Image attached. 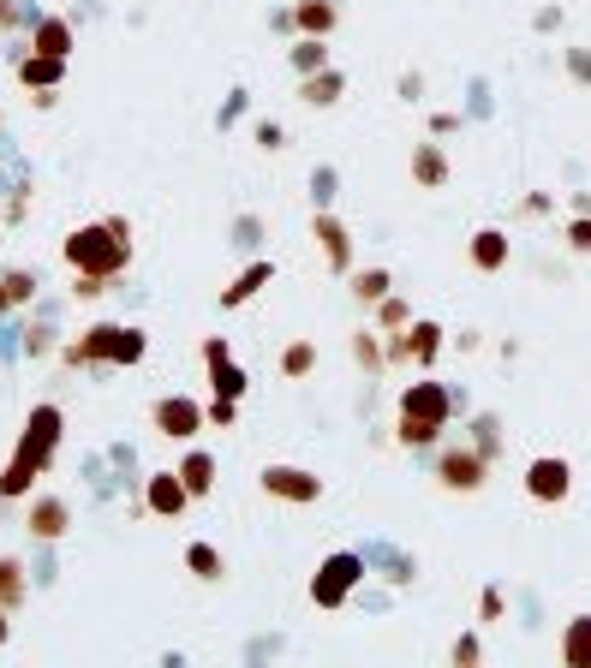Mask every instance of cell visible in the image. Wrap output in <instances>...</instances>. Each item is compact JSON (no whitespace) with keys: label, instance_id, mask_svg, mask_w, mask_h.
Returning <instances> with one entry per match:
<instances>
[{"label":"cell","instance_id":"obj_1","mask_svg":"<svg viewBox=\"0 0 591 668\" xmlns=\"http://www.w3.org/2000/svg\"><path fill=\"white\" fill-rule=\"evenodd\" d=\"M60 436H67V418H60V406H31L19 448H12L7 472H0V501L31 496L36 477H48V465H55V453H60Z\"/></svg>","mask_w":591,"mask_h":668},{"label":"cell","instance_id":"obj_2","mask_svg":"<svg viewBox=\"0 0 591 668\" xmlns=\"http://www.w3.org/2000/svg\"><path fill=\"white\" fill-rule=\"evenodd\" d=\"M60 251H67L72 275H120L125 263H132V221L108 216V221H91V227H72Z\"/></svg>","mask_w":591,"mask_h":668},{"label":"cell","instance_id":"obj_3","mask_svg":"<svg viewBox=\"0 0 591 668\" xmlns=\"http://www.w3.org/2000/svg\"><path fill=\"white\" fill-rule=\"evenodd\" d=\"M448 418H455V394H448L443 382H407V394H400V424H395V442L400 448H431L436 436L448 430Z\"/></svg>","mask_w":591,"mask_h":668},{"label":"cell","instance_id":"obj_4","mask_svg":"<svg viewBox=\"0 0 591 668\" xmlns=\"http://www.w3.org/2000/svg\"><path fill=\"white\" fill-rule=\"evenodd\" d=\"M359 579H364V556L335 549V556L311 573V603H317V609H341V603L359 591Z\"/></svg>","mask_w":591,"mask_h":668},{"label":"cell","instance_id":"obj_5","mask_svg":"<svg viewBox=\"0 0 591 668\" xmlns=\"http://www.w3.org/2000/svg\"><path fill=\"white\" fill-rule=\"evenodd\" d=\"M526 496L538 501V508H556V501H568L574 496V465L562 460V453H538L532 465H526Z\"/></svg>","mask_w":591,"mask_h":668},{"label":"cell","instance_id":"obj_6","mask_svg":"<svg viewBox=\"0 0 591 668\" xmlns=\"http://www.w3.org/2000/svg\"><path fill=\"white\" fill-rule=\"evenodd\" d=\"M490 477V453L484 448H448L443 460H436V484L455 489V496H478Z\"/></svg>","mask_w":591,"mask_h":668},{"label":"cell","instance_id":"obj_7","mask_svg":"<svg viewBox=\"0 0 591 668\" xmlns=\"http://www.w3.org/2000/svg\"><path fill=\"white\" fill-rule=\"evenodd\" d=\"M263 496L269 501H299V508H311V501L323 496V477L305 472V465H263Z\"/></svg>","mask_w":591,"mask_h":668},{"label":"cell","instance_id":"obj_8","mask_svg":"<svg viewBox=\"0 0 591 668\" xmlns=\"http://www.w3.org/2000/svg\"><path fill=\"white\" fill-rule=\"evenodd\" d=\"M149 424H156L161 436H168V442H192L197 430H204V406H197V400H185V394H161L156 406H149Z\"/></svg>","mask_w":591,"mask_h":668},{"label":"cell","instance_id":"obj_9","mask_svg":"<svg viewBox=\"0 0 591 668\" xmlns=\"http://www.w3.org/2000/svg\"><path fill=\"white\" fill-rule=\"evenodd\" d=\"M185 501H192V489H185L180 465H173V472H149V484H144V513H156V520H180Z\"/></svg>","mask_w":591,"mask_h":668},{"label":"cell","instance_id":"obj_10","mask_svg":"<svg viewBox=\"0 0 591 668\" xmlns=\"http://www.w3.org/2000/svg\"><path fill=\"white\" fill-rule=\"evenodd\" d=\"M114 347H120V323H91L79 340H67V352L60 359L79 371V364H114Z\"/></svg>","mask_w":591,"mask_h":668},{"label":"cell","instance_id":"obj_11","mask_svg":"<svg viewBox=\"0 0 591 668\" xmlns=\"http://www.w3.org/2000/svg\"><path fill=\"white\" fill-rule=\"evenodd\" d=\"M67 525H72V508L60 496H36L31 508H24V532H31L36 544H60Z\"/></svg>","mask_w":591,"mask_h":668},{"label":"cell","instance_id":"obj_12","mask_svg":"<svg viewBox=\"0 0 591 668\" xmlns=\"http://www.w3.org/2000/svg\"><path fill=\"white\" fill-rule=\"evenodd\" d=\"M311 239H317V251L329 257L335 275H353V233H347V227L335 221L329 209H317V221H311Z\"/></svg>","mask_w":591,"mask_h":668},{"label":"cell","instance_id":"obj_13","mask_svg":"<svg viewBox=\"0 0 591 668\" xmlns=\"http://www.w3.org/2000/svg\"><path fill=\"white\" fill-rule=\"evenodd\" d=\"M60 78H67V60H60V54H43V48H31V54L19 60V84H24V90H55Z\"/></svg>","mask_w":591,"mask_h":668},{"label":"cell","instance_id":"obj_14","mask_svg":"<svg viewBox=\"0 0 591 668\" xmlns=\"http://www.w3.org/2000/svg\"><path fill=\"white\" fill-rule=\"evenodd\" d=\"M400 340H407V364H424V371H431L436 364V352H443V323H407V329H400Z\"/></svg>","mask_w":591,"mask_h":668},{"label":"cell","instance_id":"obj_15","mask_svg":"<svg viewBox=\"0 0 591 668\" xmlns=\"http://www.w3.org/2000/svg\"><path fill=\"white\" fill-rule=\"evenodd\" d=\"M341 90H347V78L335 66L305 72V78H299V102H305V108H335V102H341Z\"/></svg>","mask_w":591,"mask_h":668},{"label":"cell","instance_id":"obj_16","mask_svg":"<svg viewBox=\"0 0 591 668\" xmlns=\"http://www.w3.org/2000/svg\"><path fill=\"white\" fill-rule=\"evenodd\" d=\"M407 168H412V180H419L424 192H443V185H448V156H443V144H419Z\"/></svg>","mask_w":591,"mask_h":668},{"label":"cell","instance_id":"obj_17","mask_svg":"<svg viewBox=\"0 0 591 668\" xmlns=\"http://www.w3.org/2000/svg\"><path fill=\"white\" fill-rule=\"evenodd\" d=\"M502 263H508V233H502V227H478V233H472V269L478 275H496Z\"/></svg>","mask_w":591,"mask_h":668},{"label":"cell","instance_id":"obj_18","mask_svg":"<svg viewBox=\"0 0 591 668\" xmlns=\"http://www.w3.org/2000/svg\"><path fill=\"white\" fill-rule=\"evenodd\" d=\"M31 48H43V54H72V19H60V12H43L31 31Z\"/></svg>","mask_w":591,"mask_h":668},{"label":"cell","instance_id":"obj_19","mask_svg":"<svg viewBox=\"0 0 591 668\" xmlns=\"http://www.w3.org/2000/svg\"><path fill=\"white\" fill-rule=\"evenodd\" d=\"M335 24H341L335 0H299V7H293V31L299 36H329Z\"/></svg>","mask_w":591,"mask_h":668},{"label":"cell","instance_id":"obj_20","mask_svg":"<svg viewBox=\"0 0 591 668\" xmlns=\"http://www.w3.org/2000/svg\"><path fill=\"white\" fill-rule=\"evenodd\" d=\"M180 477H185V489H192V501H204L209 489H216V453H204V448H185V460H180Z\"/></svg>","mask_w":591,"mask_h":668},{"label":"cell","instance_id":"obj_21","mask_svg":"<svg viewBox=\"0 0 591 668\" xmlns=\"http://www.w3.org/2000/svg\"><path fill=\"white\" fill-rule=\"evenodd\" d=\"M269 281H275V263H251V269L239 275L233 287H221V311H233V305H245V299H257Z\"/></svg>","mask_w":591,"mask_h":668},{"label":"cell","instance_id":"obj_22","mask_svg":"<svg viewBox=\"0 0 591 668\" xmlns=\"http://www.w3.org/2000/svg\"><path fill=\"white\" fill-rule=\"evenodd\" d=\"M562 663L591 668V615H574V621L562 627Z\"/></svg>","mask_w":591,"mask_h":668},{"label":"cell","instance_id":"obj_23","mask_svg":"<svg viewBox=\"0 0 591 668\" xmlns=\"http://www.w3.org/2000/svg\"><path fill=\"white\" fill-rule=\"evenodd\" d=\"M287 60H293L299 78H305V72H323L329 66V36H299V42L287 48Z\"/></svg>","mask_w":591,"mask_h":668},{"label":"cell","instance_id":"obj_24","mask_svg":"<svg viewBox=\"0 0 591 668\" xmlns=\"http://www.w3.org/2000/svg\"><path fill=\"white\" fill-rule=\"evenodd\" d=\"M31 579H24V561L19 556H0V609H19Z\"/></svg>","mask_w":591,"mask_h":668},{"label":"cell","instance_id":"obj_25","mask_svg":"<svg viewBox=\"0 0 591 668\" xmlns=\"http://www.w3.org/2000/svg\"><path fill=\"white\" fill-rule=\"evenodd\" d=\"M347 287H353L359 305H383V299H388V269H353V275H347Z\"/></svg>","mask_w":591,"mask_h":668},{"label":"cell","instance_id":"obj_26","mask_svg":"<svg viewBox=\"0 0 591 668\" xmlns=\"http://www.w3.org/2000/svg\"><path fill=\"white\" fill-rule=\"evenodd\" d=\"M311 371H317V347H311V340H293V347L281 352V376L287 382H305Z\"/></svg>","mask_w":591,"mask_h":668},{"label":"cell","instance_id":"obj_27","mask_svg":"<svg viewBox=\"0 0 591 668\" xmlns=\"http://www.w3.org/2000/svg\"><path fill=\"white\" fill-rule=\"evenodd\" d=\"M185 567H192V579L216 585V579H221V549L216 544H185Z\"/></svg>","mask_w":591,"mask_h":668},{"label":"cell","instance_id":"obj_28","mask_svg":"<svg viewBox=\"0 0 591 668\" xmlns=\"http://www.w3.org/2000/svg\"><path fill=\"white\" fill-rule=\"evenodd\" d=\"M353 364H359L364 376H376L388 364V352L376 347V329H353Z\"/></svg>","mask_w":591,"mask_h":668},{"label":"cell","instance_id":"obj_29","mask_svg":"<svg viewBox=\"0 0 591 668\" xmlns=\"http://www.w3.org/2000/svg\"><path fill=\"white\" fill-rule=\"evenodd\" d=\"M407 323H412L407 299H395V293H388L383 305H376V329H383V335H400V329H407Z\"/></svg>","mask_w":591,"mask_h":668},{"label":"cell","instance_id":"obj_30","mask_svg":"<svg viewBox=\"0 0 591 668\" xmlns=\"http://www.w3.org/2000/svg\"><path fill=\"white\" fill-rule=\"evenodd\" d=\"M448 657H455V668H478V663H484V645H478V633H460Z\"/></svg>","mask_w":591,"mask_h":668},{"label":"cell","instance_id":"obj_31","mask_svg":"<svg viewBox=\"0 0 591 668\" xmlns=\"http://www.w3.org/2000/svg\"><path fill=\"white\" fill-rule=\"evenodd\" d=\"M204 418L216 424V430H233V424H239V400H221V394H216V400L204 406Z\"/></svg>","mask_w":591,"mask_h":668},{"label":"cell","instance_id":"obj_32","mask_svg":"<svg viewBox=\"0 0 591 668\" xmlns=\"http://www.w3.org/2000/svg\"><path fill=\"white\" fill-rule=\"evenodd\" d=\"M72 293H79V299H102V293H114V275H79Z\"/></svg>","mask_w":591,"mask_h":668},{"label":"cell","instance_id":"obj_33","mask_svg":"<svg viewBox=\"0 0 591 668\" xmlns=\"http://www.w3.org/2000/svg\"><path fill=\"white\" fill-rule=\"evenodd\" d=\"M335 185H341V173H335V168H317V173H311V197H317V204H323V209H329V197H335Z\"/></svg>","mask_w":591,"mask_h":668},{"label":"cell","instance_id":"obj_34","mask_svg":"<svg viewBox=\"0 0 591 668\" xmlns=\"http://www.w3.org/2000/svg\"><path fill=\"white\" fill-rule=\"evenodd\" d=\"M7 293H12V305H24V299L36 293V275L31 269H7Z\"/></svg>","mask_w":591,"mask_h":668},{"label":"cell","instance_id":"obj_35","mask_svg":"<svg viewBox=\"0 0 591 668\" xmlns=\"http://www.w3.org/2000/svg\"><path fill=\"white\" fill-rule=\"evenodd\" d=\"M568 245L580 251V257H591V216H574L568 221Z\"/></svg>","mask_w":591,"mask_h":668},{"label":"cell","instance_id":"obj_36","mask_svg":"<svg viewBox=\"0 0 591 668\" xmlns=\"http://www.w3.org/2000/svg\"><path fill=\"white\" fill-rule=\"evenodd\" d=\"M257 149H287V132L275 120H257Z\"/></svg>","mask_w":591,"mask_h":668},{"label":"cell","instance_id":"obj_37","mask_svg":"<svg viewBox=\"0 0 591 668\" xmlns=\"http://www.w3.org/2000/svg\"><path fill=\"white\" fill-rule=\"evenodd\" d=\"M502 609H508V597H502V591L490 585L484 597H478V615H484V621H502Z\"/></svg>","mask_w":591,"mask_h":668},{"label":"cell","instance_id":"obj_38","mask_svg":"<svg viewBox=\"0 0 591 668\" xmlns=\"http://www.w3.org/2000/svg\"><path fill=\"white\" fill-rule=\"evenodd\" d=\"M568 72L580 84H591V54H586V48H568Z\"/></svg>","mask_w":591,"mask_h":668},{"label":"cell","instance_id":"obj_39","mask_svg":"<svg viewBox=\"0 0 591 668\" xmlns=\"http://www.w3.org/2000/svg\"><path fill=\"white\" fill-rule=\"evenodd\" d=\"M431 132H436V137H448V132H460V113H436V120H431Z\"/></svg>","mask_w":591,"mask_h":668},{"label":"cell","instance_id":"obj_40","mask_svg":"<svg viewBox=\"0 0 591 668\" xmlns=\"http://www.w3.org/2000/svg\"><path fill=\"white\" fill-rule=\"evenodd\" d=\"M239 113H245V90H233V96H228V108H221V125L239 120Z\"/></svg>","mask_w":591,"mask_h":668},{"label":"cell","instance_id":"obj_41","mask_svg":"<svg viewBox=\"0 0 591 668\" xmlns=\"http://www.w3.org/2000/svg\"><path fill=\"white\" fill-rule=\"evenodd\" d=\"M12 639V609H0V645Z\"/></svg>","mask_w":591,"mask_h":668},{"label":"cell","instance_id":"obj_42","mask_svg":"<svg viewBox=\"0 0 591 668\" xmlns=\"http://www.w3.org/2000/svg\"><path fill=\"white\" fill-rule=\"evenodd\" d=\"M0 311H12V293H7V275H0Z\"/></svg>","mask_w":591,"mask_h":668},{"label":"cell","instance_id":"obj_43","mask_svg":"<svg viewBox=\"0 0 591 668\" xmlns=\"http://www.w3.org/2000/svg\"><path fill=\"white\" fill-rule=\"evenodd\" d=\"M0 125H7V120H0Z\"/></svg>","mask_w":591,"mask_h":668}]
</instances>
